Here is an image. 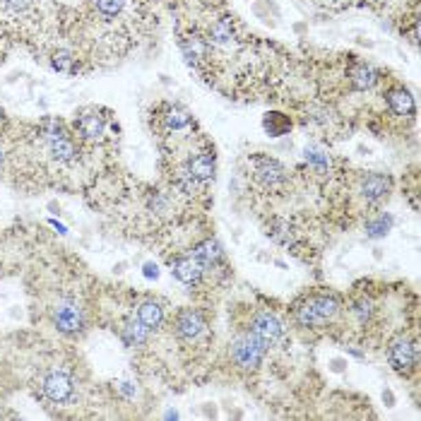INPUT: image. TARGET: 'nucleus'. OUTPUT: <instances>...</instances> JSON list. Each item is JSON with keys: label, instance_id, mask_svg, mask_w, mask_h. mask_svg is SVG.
<instances>
[{"label": "nucleus", "instance_id": "nucleus-1", "mask_svg": "<svg viewBox=\"0 0 421 421\" xmlns=\"http://www.w3.org/2000/svg\"><path fill=\"white\" fill-rule=\"evenodd\" d=\"M339 313V301L330 294H311L294 306V318L304 328H323Z\"/></svg>", "mask_w": 421, "mask_h": 421}, {"label": "nucleus", "instance_id": "nucleus-2", "mask_svg": "<svg viewBox=\"0 0 421 421\" xmlns=\"http://www.w3.org/2000/svg\"><path fill=\"white\" fill-rule=\"evenodd\" d=\"M269 344L260 339L255 333H243L231 342V361L241 368V371H255L263 363L265 354H267Z\"/></svg>", "mask_w": 421, "mask_h": 421}, {"label": "nucleus", "instance_id": "nucleus-3", "mask_svg": "<svg viewBox=\"0 0 421 421\" xmlns=\"http://www.w3.org/2000/svg\"><path fill=\"white\" fill-rule=\"evenodd\" d=\"M250 167H253L255 181H258L260 186H263L265 191H269V193L282 191V188L287 186V181H289V173H287V169L282 167L277 159H272V157L255 154V157H250Z\"/></svg>", "mask_w": 421, "mask_h": 421}, {"label": "nucleus", "instance_id": "nucleus-4", "mask_svg": "<svg viewBox=\"0 0 421 421\" xmlns=\"http://www.w3.org/2000/svg\"><path fill=\"white\" fill-rule=\"evenodd\" d=\"M178 46H181L183 56H186L188 65H193L195 70H205L207 65H212V49L207 44L205 34L191 29V32H181L178 34Z\"/></svg>", "mask_w": 421, "mask_h": 421}, {"label": "nucleus", "instance_id": "nucleus-5", "mask_svg": "<svg viewBox=\"0 0 421 421\" xmlns=\"http://www.w3.org/2000/svg\"><path fill=\"white\" fill-rule=\"evenodd\" d=\"M387 359H390V366L395 368L402 376H409L411 371L419 363V352H416V342L407 335H400L390 342L387 347Z\"/></svg>", "mask_w": 421, "mask_h": 421}, {"label": "nucleus", "instance_id": "nucleus-6", "mask_svg": "<svg viewBox=\"0 0 421 421\" xmlns=\"http://www.w3.org/2000/svg\"><path fill=\"white\" fill-rule=\"evenodd\" d=\"M250 333H255L267 344H277L285 339V325L279 323L277 315L267 313V311H260V313H255L253 320H250Z\"/></svg>", "mask_w": 421, "mask_h": 421}, {"label": "nucleus", "instance_id": "nucleus-7", "mask_svg": "<svg viewBox=\"0 0 421 421\" xmlns=\"http://www.w3.org/2000/svg\"><path fill=\"white\" fill-rule=\"evenodd\" d=\"M51 318H53V325L65 335H73L77 330H82V311L73 304V301H60L51 309Z\"/></svg>", "mask_w": 421, "mask_h": 421}, {"label": "nucleus", "instance_id": "nucleus-8", "mask_svg": "<svg viewBox=\"0 0 421 421\" xmlns=\"http://www.w3.org/2000/svg\"><path fill=\"white\" fill-rule=\"evenodd\" d=\"M41 387H44V395L49 397L51 402H68L70 397H73V378L68 376V373L63 371H51L44 376V381H41Z\"/></svg>", "mask_w": 421, "mask_h": 421}, {"label": "nucleus", "instance_id": "nucleus-9", "mask_svg": "<svg viewBox=\"0 0 421 421\" xmlns=\"http://www.w3.org/2000/svg\"><path fill=\"white\" fill-rule=\"evenodd\" d=\"M186 169L197 183H210L215 178V169H217V159H215V152L212 149H200V152L191 154V159L186 162Z\"/></svg>", "mask_w": 421, "mask_h": 421}, {"label": "nucleus", "instance_id": "nucleus-10", "mask_svg": "<svg viewBox=\"0 0 421 421\" xmlns=\"http://www.w3.org/2000/svg\"><path fill=\"white\" fill-rule=\"evenodd\" d=\"M390 188H392V181L385 173H366V176L361 178V183H359V193H361V197L368 205L381 202L383 197H387Z\"/></svg>", "mask_w": 421, "mask_h": 421}, {"label": "nucleus", "instance_id": "nucleus-11", "mask_svg": "<svg viewBox=\"0 0 421 421\" xmlns=\"http://www.w3.org/2000/svg\"><path fill=\"white\" fill-rule=\"evenodd\" d=\"M157 118L162 121L164 132H169V135L171 132H183L193 125V116L183 106H178V104H164Z\"/></svg>", "mask_w": 421, "mask_h": 421}, {"label": "nucleus", "instance_id": "nucleus-12", "mask_svg": "<svg viewBox=\"0 0 421 421\" xmlns=\"http://www.w3.org/2000/svg\"><path fill=\"white\" fill-rule=\"evenodd\" d=\"M205 318H202L200 311L195 309H183L176 315V335L181 339H197L205 333Z\"/></svg>", "mask_w": 421, "mask_h": 421}, {"label": "nucleus", "instance_id": "nucleus-13", "mask_svg": "<svg viewBox=\"0 0 421 421\" xmlns=\"http://www.w3.org/2000/svg\"><path fill=\"white\" fill-rule=\"evenodd\" d=\"M75 125H77L80 135H82L84 140L97 143V140H101L104 137V132H106V118H104L97 108H87V111L80 113Z\"/></svg>", "mask_w": 421, "mask_h": 421}, {"label": "nucleus", "instance_id": "nucleus-14", "mask_svg": "<svg viewBox=\"0 0 421 421\" xmlns=\"http://www.w3.org/2000/svg\"><path fill=\"white\" fill-rule=\"evenodd\" d=\"M46 147V152H49V157L53 159L56 164H73L75 159H77V145H75V140L68 135L63 137H56V140H49V143H41Z\"/></svg>", "mask_w": 421, "mask_h": 421}, {"label": "nucleus", "instance_id": "nucleus-15", "mask_svg": "<svg viewBox=\"0 0 421 421\" xmlns=\"http://www.w3.org/2000/svg\"><path fill=\"white\" fill-rule=\"evenodd\" d=\"M171 267H173V274H176L183 285H188V287H195L202 279V274H205L202 265L197 263L193 255H181V258H176L171 263Z\"/></svg>", "mask_w": 421, "mask_h": 421}, {"label": "nucleus", "instance_id": "nucleus-16", "mask_svg": "<svg viewBox=\"0 0 421 421\" xmlns=\"http://www.w3.org/2000/svg\"><path fill=\"white\" fill-rule=\"evenodd\" d=\"M349 82H352L354 89L359 92H366V89H373L378 82H381V73H378L373 65L368 63H352L349 68Z\"/></svg>", "mask_w": 421, "mask_h": 421}, {"label": "nucleus", "instance_id": "nucleus-17", "mask_svg": "<svg viewBox=\"0 0 421 421\" xmlns=\"http://www.w3.org/2000/svg\"><path fill=\"white\" fill-rule=\"evenodd\" d=\"M387 106L395 116H414L416 106H414V97L409 94V89L405 87H392L387 92Z\"/></svg>", "mask_w": 421, "mask_h": 421}, {"label": "nucleus", "instance_id": "nucleus-18", "mask_svg": "<svg viewBox=\"0 0 421 421\" xmlns=\"http://www.w3.org/2000/svg\"><path fill=\"white\" fill-rule=\"evenodd\" d=\"M128 0H92L94 15L101 22H116L125 12Z\"/></svg>", "mask_w": 421, "mask_h": 421}, {"label": "nucleus", "instance_id": "nucleus-19", "mask_svg": "<svg viewBox=\"0 0 421 421\" xmlns=\"http://www.w3.org/2000/svg\"><path fill=\"white\" fill-rule=\"evenodd\" d=\"M191 255L202 265V269H210V267H215V265L219 263L221 250H219V245H217L215 241H202L200 245H195V248L191 250Z\"/></svg>", "mask_w": 421, "mask_h": 421}, {"label": "nucleus", "instance_id": "nucleus-20", "mask_svg": "<svg viewBox=\"0 0 421 421\" xmlns=\"http://www.w3.org/2000/svg\"><path fill=\"white\" fill-rule=\"evenodd\" d=\"M137 320L145 325L147 330H157L164 323V309L154 301H145L137 311Z\"/></svg>", "mask_w": 421, "mask_h": 421}, {"label": "nucleus", "instance_id": "nucleus-21", "mask_svg": "<svg viewBox=\"0 0 421 421\" xmlns=\"http://www.w3.org/2000/svg\"><path fill=\"white\" fill-rule=\"evenodd\" d=\"M147 335H149V330L145 328L140 320H128L125 328H123V339H125L130 347H143V344L147 342Z\"/></svg>", "mask_w": 421, "mask_h": 421}, {"label": "nucleus", "instance_id": "nucleus-22", "mask_svg": "<svg viewBox=\"0 0 421 421\" xmlns=\"http://www.w3.org/2000/svg\"><path fill=\"white\" fill-rule=\"evenodd\" d=\"M263 125L272 137H282V135H287V132L291 130V121L285 116V113H267L265 121H263Z\"/></svg>", "mask_w": 421, "mask_h": 421}, {"label": "nucleus", "instance_id": "nucleus-23", "mask_svg": "<svg viewBox=\"0 0 421 421\" xmlns=\"http://www.w3.org/2000/svg\"><path fill=\"white\" fill-rule=\"evenodd\" d=\"M36 0H0V10L5 12L10 20H20L34 8Z\"/></svg>", "mask_w": 421, "mask_h": 421}, {"label": "nucleus", "instance_id": "nucleus-24", "mask_svg": "<svg viewBox=\"0 0 421 421\" xmlns=\"http://www.w3.org/2000/svg\"><path fill=\"white\" fill-rule=\"evenodd\" d=\"M51 63H53V68L58 70V73H65V75H77V70H80L77 58H75L73 53H68V51H58V53H53Z\"/></svg>", "mask_w": 421, "mask_h": 421}, {"label": "nucleus", "instance_id": "nucleus-25", "mask_svg": "<svg viewBox=\"0 0 421 421\" xmlns=\"http://www.w3.org/2000/svg\"><path fill=\"white\" fill-rule=\"evenodd\" d=\"M390 226H392V219L387 215H381V217H376V219H371L366 224V231H368V236H385L387 231H390Z\"/></svg>", "mask_w": 421, "mask_h": 421}, {"label": "nucleus", "instance_id": "nucleus-26", "mask_svg": "<svg viewBox=\"0 0 421 421\" xmlns=\"http://www.w3.org/2000/svg\"><path fill=\"white\" fill-rule=\"evenodd\" d=\"M368 3H371V5H385L387 0H368Z\"/></svg>", "mask_w": 421, "mask_h": 421}, {"label": "nucleus", "instance_id": "nucleus-27", "mask_svg": "<svg viewBox=\"0 0 421 421\" xmlns=\"http://www.w3.org/2000/svg\"><path fill=\"white\" fill-rule=\"evenodd\" d=\"M3 159H5V152H3V147H0V167H3Z\"/></svg>", "mask_w": 421, "mask_h": 421}, {"label": "nucleus", "instance_id": "nucleus-28", "mask_svg": "<svg viewBox=\"0 0 421 421\" xmlns=\"http://www.w3.org/2000/svg\"><path fill=\"white\" fill-rule=\"evenodd\" d=\"M0 123H3V111H0Z\"/></svg>", "mask_w": 421, "mask_h": 421}, {"label": "nucleus", "instance_id": "nucleus-29", "mask_svg": "<svg viewBox=\"0 0 421 421\" xmlns=\"http://www.w3.org/2000/svg\"><path fill=\"white\" fill-rule=\"evenodd\" d=\"M325 3H330V0H325Z\"/></svg>", "mask_w": 421, "mask_h": 421}]
</instances>
